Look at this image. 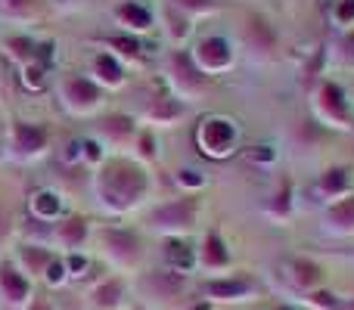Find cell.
<instances>
[{
  "label": "cell",
  "mask_w": 354,
  "mask_h": 310,
  "mask_svg": "<svg viewBox=\"0 0 354 310\" xmlns=\"http://www.w3.org/2000/svg\"><path fill=\"white\" fill-rule=\"evenodd\" d=\"M208 292L212 295H239V292H245V282H214Z\"/></svg>",
  "instance_id": "cell-11"
},
{
  "label": "cell",
  "mask_w": 354,
  "mask_h": 310,
  "mask_svg": "<svg viewBox=\"0 0 354 310\" xmlns=\"http://www.w3.org/2000/svg\"><path fill=\"white\" fill-rule=\"evenodd\" d=\"M115 47H122L128 56H134L137 50H140V43H137V41H131V37H115Z\"/></svg>",
  "instance_id": "cell-14"
},
{
  "label": "cell",
  "mask_w": 354,
  "mask_h": 310,
  "mask_svg": "<svg viewBox=\"0 0 354 310\" xmlns=\"http://www.w3.org/2000/svg\"><path fill=\"white\" fill-rule=\"evenodd\" d=\"M205 258H208V264H224L227 261V255L221 251V242L214 236L205 242Z\"/></svg>",
  "instance_id": "cell-10"
},
{
  "label": "cell",
  "mask_w": 354,
  "mask_h": 310,
  "mask_svg": "<svg viewBox=\"0 0 354 310\" xmlns=\"http://www.w3.org/2000/svg\"><path fill=\"white\" fill-rule=\"evenodd\" d=\"M97 66H100V72H103L106 81H118V66H115V62H109L106 56H100Z\"/></svg>",
  "instance_id": "cell-12"
},
{
  "label": "cell",
  "mask_w": 354,
  "mask_h": 310,
  "mask_svg": "<svg viewBox=\"0 0 354 310\" xmlns=\"http://www.w3.org/2000/svg\"><path fill=\"white\" fill-rule=\"evenodd\" d=\"M66 236L68 239H78L81 236V220H72V224L66 226Z\"/></svg>",
  "instance_id": "cell-15"
},
{
  "label": "cell",
  "mask_w": 354,
  "mask_h": 310,
  "mask_svg": "<svg viewBox=\"0 0 354 310\" xmlns=\"http://www.w3.org/2000/svg\"><path fill=\"white\" fill-rule=\"evenodd\" d=\"M115 301H118V286L100 289V304H115Z\"/></svg>",
  "instance_id": "cell-13"
},
{
  "label": "cell",
  "mask_w": 354,
  "mask_h": 310,
  "mask_svg": "<svg viewBox=\"0 0 354 310\" xmlns=\"http://www.w3.org/2000/svg\"><path fill=\"white\" fill-rule=\"evenodd\" d=\"M53 195H41V211H56V202H50Z\"/></svg>",
  "instance_id": "cell-16"
},
{
  "label": "cell",
  "mask_w": 354,
  "mask_h": 310,
  "mask_svg": "<svg viewBox=\"0 0 354 310\" xmlns=\"http://www.w3.org/2000/svg\"><path fill=\"white\" fill-rule=\"evenodd\" d=\"M6 230V217H3V214H0V233H3Z\"/></svg>",
  "instance_id": "cell-18"
},
{
  "label": "cell",
  "mask_w": 354,
  "mask_h": 310,
  "mask_svg": "<svg viewBox=\"0 0 354 310\" xmlns=\"http://www.w3.org/2000/svg\"><path fill=\"white\" fill-rule=\"evenodd\" d=\"M106 189H109V193L115 195L122 205H128L131 195L143 189V174H140V171L115 168V171H109V177H106Z\"/></svg>",
  "instance_id": "cell-1"
},
{
  "label": "cell",
  "mask_w": 354,
  "mask_h": 310,
  "mask_svg": "<svg viewBox=\"0 0 354 310\" xmlns=\"http://www.w3.org/2000/svg\"><path fill=\"white\" fill-rule=\"evenodd\" d=\"M122 19H131V22H137L140 28H147L149 25L147 10H140V6H122Z\"/></svg>",
  "instance_id": "cell-8"
},
{
  "label": "cell",
  "mask_w": 354,
  "mask_h": 310,
  "mask_svg": "<svg viewBox=\"0 0 354 310\" xmlns=\"http://www.w3.org/2000/svg\"><path fill=\"white\" fill-rule=\"evenodd\" d=\"M183 3H193V6H202V3H205V0H183Z\"/></svg>",
  "instance_id": "cell-17"
},
{
  "label": "cell",
  "mask_w": 354,
  "mask_h": 310,
  "mask_svg": "<svg viewBox=\"0 0 354 310\" xmlns=\"http://www.w3.org/2000/svg\"><path fill=\"white\" fill-rule=\"evenodd\" d=\"M10 3H16V6H22V3H28V0H10Z\"/></svg>",
  "instance_id": "cell-19"
},
{
  "label": "cell",
  "mask_w": 354,
  "mask_h": 310,
  "mask_svg": "<svg viewBox=\"0 0 354 310\" xmlns=\"http://www.w3.org/2000/svg\"><path fill=\"white\" fill-rule=\"evenodd\" d=\"M3 286H6V292H10L12 298H25V292H28V289H25V282L19 280V276H12L10 270H3Z\"/></svg>",
  "instance_id": "cell-7"
},
{
  "label": "cell",
  "mask_w": 354,
  "mask_h": 310,
  "mask_svg": "<svg viewBox=\"0 0 354 310\" xmlns=\"http://www.w3.org/2000/svg\"><path fill=\"white\" fill-rule=\"evenodd\" d=\"M230 137H233V130H230V124H227V122H208L205 143L214 149V153H227V146H230Z\"/></svg>",
  "instance_id": "cell-3"
},
{
  "label": "cell",
  "mask_w": 354,
  "mask_h": 310,
  "mask_svg": "<svg viewBox=\"0 0 354 310\" xmlns=\"http://www.w3.org/2000/svg\"><path fill=\"white\" fill-rule=\"evenodd\" d=\"M168 258H171V261L177 264V267H187V264L193 261V258H189V251L183 249L180 242H171V245H168Z\"/></svg>",
  "instance_id": "cell-9"
},
{
  "label": "cell",
  "mask_w": 354,
  "mask_h": 310,
  "mask_svg": "<svg viewBox=\"0 0 354 310\" xmlns=\"http://www.w3.org/2000/svg\"><path fill=\"white\" fill-rule=\"evenodd\" d=\"M68 90H72V97H78L81 103H93V99H97V90H93L87 81H72V84H68Z\"/></svg>",
  "instance_id": "cell-6"
},
{
  "label": "cell",
  "mask_w": 354,
  "mask_h": 310,
  "mask_svg": "<svg viewBox=\"0 0 354 310\" xmlns=\"http://www.w3.org/2000/svg\"><path fill=\"white\" fill-rule=\"evenodd\" d=\"M202 59H205L208 66H224V62H227L224 41H205V43H202Z\"/></svg>",
  "instance_id": "cell-4"
},
{
  "label": "cell",
  "mask_w": 354,
  "mask_h": 310,
  "mask_svg": "<svg viewBox=\"0 0 354 310\" xmlns=\"http://www.w3.org/2000/svg\"><path fill=\"white\" fill-rule=\"evenodd\" d=\"M189 214H193V205H189V202H177V205H168V208H162V211H156L153 220H159V224H165V226H180L189 220Z\"/></svg>",
  "instance_id": "cell-2"
},
{
  "label": "cell",
  "mask_w": 354,
  "mask_h": 310,
  "mask_svg": "<svg viewBox=\"0 0 354 310\" xmlns=\"http://www.w3.org/2000/svg\"><path fill=\"white\" fill-rule=\"evenodd\" d=\"M19 140H22V149H35V146H41L44 143V134L41 130H35V128H25V124H19Z\"/></svg>",
  "instance_id": "cell-5"
}]
</instances>
